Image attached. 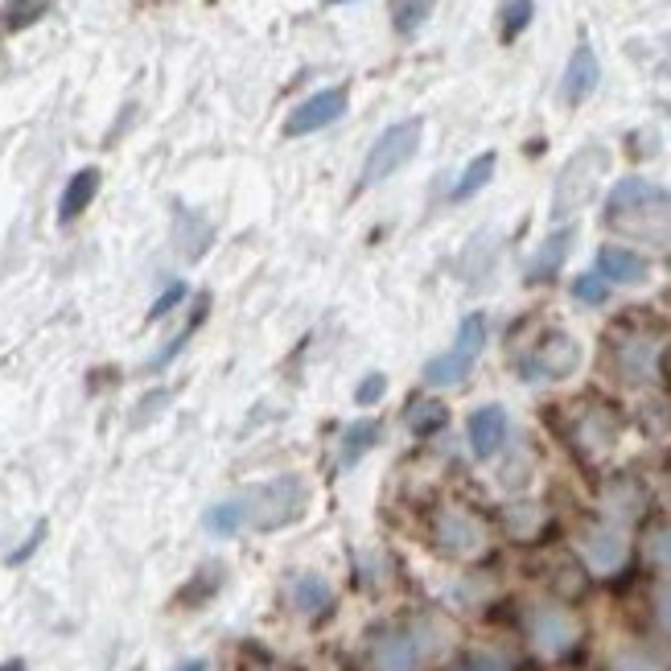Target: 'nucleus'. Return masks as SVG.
Returning <instances> with one entry per match:
<instances>
[{
	"instance_id": "f257e3e1",
	"label": "nucleus",
	"mask_w": 671,
	"mask_h": 671,
	"mask_svg": "<svg viewBox=\"0 0 671 671\" xmlns=\"http://www.w3.org/2000/svg\"><path fill=\"white\" fill-rule=\"evenodd\" d=\"M606 223L614 231L642 239V243H671V190L647 177H623L609 190Z\"/></svg>"
},
{
	"instance_id": "39448f33",
	"label": "nucleus",
	"mask_w": 671,
	"mask_h": 671,
	"mask_svg": "<svg viewBox=\"0 0 671 671\" xmlns=\"http://www.w3.org/2000/svg\"><path fill=\"white\" fill-rule=\"evenodd\" d=\"M346 111V91L343 87H326V91L310 95L305 104L289 111V120H284V137L289 141H297V137H310V132H322V128L338 125Z\"/></svg>"
},
{
	"instance_id": "4be33fe9",
	"label": "nucleus",
	"mask_w": 671,
	"mask_h": 671,
	"mask_svg": "<svg viewBox=\"0 0 671 671\" xmlns=\"http://www.w3.org/2000/svg\"><path fill=\"white\" fill-rule=\"evenodd\" d=\"M433 4L437 0H391V25H396V33L412 37L433 17Z\"/></svg>"
},
{
	"instance_id": "6ab92c4d",
	"label": "nucleus",
	"mask_w": 671,
	"mask_h": 671,
	"mask_svg": "<svg viewBox=\"0 0 671 671\" xmlns=\"http://www.w3.org/2000/svg\"><path fill=\"white\" fill-rule=\"evenodd\" d=\"M469 371H474V362H469L466 355L445 350V355H437V359L424 362V383H429V388H457Z\"/></svg>"
},
{
	"instance_id": "b1692460",
	"label": "nucleus",
	"mask_w": 671,
	"mask_h": 671,
	"mask_svg": "<svg viewBox=\"0 0 671 671\" xmlns=\"http://www.w3.org/2000/svg\"><path fill=\"white\" fill-rule=\"evenodd\" d=\"M206 305H210V301H198V310H194V317H190V326L182 329V334H177V338H170V343L161 346V355H156V359H149V371H161V367H170L173 359H177V355H182V350H186V343L190 338H194V329L203 326V317H206Z\"/></svg>"
},
{
	"instance_id": "6e6552de",
	"label": "nucleus",
	"mask_w": 671,
	"mask_h": 671,
	"mask_svg": "<svg viewBox=\"0 0 671 671\" xmlns=\"http://www.w3.org/2000/svg\"><path fill=\"white\" fill-rule=\"evenodd\" d=\"M528 630H531V642H535V651L540 656H564L573 642H577V618L569 614V609H561V606H544V609H535L531 614V623H528Z\"/></svg>"
},
{
	"instance_id": "5701e85b",
	"label": "nucleus",
	"mask_w": 671,
	"mask_h": 671,
	"mask_svg": "<svg viewBox=\"0 0 671 671\" xmlns=\"http://www.w3.org/2000/svg\"><path fill=\"white\" fill-rule=\"evenodd\" d=\"M486 313H466L462 317V326H457V338H453V350L457 355H466L469 362H478V355H483L486 346Z\"/></svg>"
},
{
	"instance_id": "4c0bfd02",
	"label": "nucleus",
	"mask_w": 671,
	"mask_h": 671,
	"mask_svg": "<svg viewBox=\"0 0 671 671\" xmlns=\"http://www.w3.org/2000/svg\"><path fill=\"white\" fill-rule=\"evenodd\" d=\"M173 671H206V659H186V663H177Z\"/></svg>"
},
{
	"instance_id": "2f4dec72",
	"label": "nucleus",
	"mask_w": 671,
	"mask_h": 671,
	"mask_svg": "<svg viewBox=\"0 0 671 671\" xmlns=\"http://www.w3.org/2000/svg\"><path fill=\"white\" fill-rule=\"evenodd\" d=\"M647 556L656 564H663V569H671V523H663V528H656L647 535Z\"/></svg>"
},
{
	"instance_id": "ea45409f",
	"label": "nucleus",
	"mask_w": 671,
	"mask_h": 671,
	"mask_svg": "<svg viewBox=\"0 0 671 671\" xmlns=\"http://www.w3.org/2000/svg\"><path fill=\"white\" fill-rule=\"evenodd\" d=\"M329 4H346V0H329Z\"/></svg>"
},
{
	"instance_id": "9d476101",
	"label": "nucleus",
	"mask_w": 671,
	"mask_h": 671,
	"mask_svg": "<svg viewBox=\"0 0 671 671\" xmlns=\"http://www.w3.org/2000/svg\"><path fill=\"white\" fill-rule=\"evenodd\" d=\"M581 556H585V564L594 569V573H618L626 561V535L623 528H614V523H602V528H589L585 535H581Z\"/></svg>"
},
{
	"instance_id": "c9c22d12",
	"label": "nucleus",
	"mask_w": 671,
	"mask_h": 671,
	"mask_svg": "<svg viewBox=\"0 0 671 671\" xmlns=\"http://www.w3.org/2000/svg\"><path fill=\"white\" fill-rule=\"evenodd\" d=\"M656 618H659V626H668V630H671V581H668V585H659V594H656Z\"/></svg>"
},
{
	"instance_id": "7c9ffc66",
	"label": "nucleus",
	"mask_w": 671,
	"mask_h": 671,
	"mask_svg": "<svg viewBox=\"0 0 671 671\" xmlns=\"http://www.w3.org/2000/svg\"><path fill=\"white\" fill-rule=\"evenodd\" d=\"M170 400H173V391H170V388L149 391V396H144L141 404H137V412H132V416H137V421H132V424H149V421H153V416H161V408L170 404Z\"/></svg>"
},
{
	"instance_id": "e433bc0d",
	"label": "nucleus",
	"mask_w": 671,
	"mask_h": 671,
	"mask_svg": "<svg viewBox=\"0 0 671 671\" xmlns=\"http://www.w3.org/2000/svg\"><path fill=\"white\" fill-rule=\"evenodd\" d=\"M618 671H659L651 659H642V656H623L618 659Z\"/></svg>"
},
{
	"instance_id": "a878e982",
	"label": "nucleus",
	"mask_w": 671,
	"mask_h": 671,
	"mask_svg": "<svg viewBox=\"0 0 671 671\" xmlns=\"http://www.w3.org/2000/svg\"><path fill=\"white\" fill-rule=\"evenodd\" d=\"M531 13H535L531 0H507L502 4V42H516L519 33L531 25Z\"/></svg>"
},
{
	"instance_id": "f3484780",
	"label": "nucleus",
	"mask_w": 671,
	"mask_h": 671,
	"mask_svg": "<svg viewBox=\"0 0 671 671\" xmlns=\"http://www.w3.org/2000/svg\"><path fill=\"white\" fill-rule=\"evenodd\" d=\"M210 235H215V227H210L203 215L177 210V231H173V239H177V248H182L186 260H198V256H203L206 243H210Z\"/></svg>"
},
{
	"instance_id": "f704fd0d",
	"label": "nucleus",
	"mask_w": 671,
	"mask_h": 671,
	"mask_svg": "<svg viewBox=\"0 0 671 671\" xmlns=\"http://www.w3.org/2000/svg\"><path fill=\"white\" fill-rule=\"evenodd\" d=\"M42 535H46V523H37V528H33V535H30V540H25V544H21V548H17L13 556H9V564H21V561H30V556H33V548L42 544Z\"/></svg>"
},
{
	"instance_id": "0eeeda50",
	"label": "nucleus",
	"mask_w": 671,
	"mask_h": 671,
	"mask_svg": "<svg viewBox=\"0 0 671 671\" xmlns=\"http://www.w3.org/2000/svg\"><path fill=\"white\" fill-rule=\"evenodd\" d=\"M437 544H441V552L466 561V556H478L486 548V531L469 511H462V507H445L437 516Z\"/></svg>"
},
{
	"instance_id": "2eb2a0df",
	"label": "nucleus",
	"mask_w": 671,
	"mask_h": 671,
	"mask_svg": "<svg viewBox=\"0 0 671 671\" xmlns=\"http://www.w3.org/2000/svg\"><path fill=\"white\" fill-rule=\"evenodd\" d=\"M289 602H293L297 614L317 618V614H326L334 606V589H329V581L322 573H297L289 581Z\"/></svg>"
},
{
	"instance_id": "9b49d317",
	"label": "nucleus",
	"mask_w": 671,
	"mask_h": 671,
	"mask_svg": "<svg viewBox=\"0 0 671 671\" xmlns=\"http://www.w3.org/2000/svg\"><path fill=\"white\" fill-rule=\"evenodd\" d=\"M597 78H602V63H597L594 46H589V42H577L573 58H569V66H564L561 99L569 104V108L585 104V99H589V95L597 91Z\"/></svg>"
},
{
	"instance_id": "1a4fd4ad",
	"label": "nucleus",
	"mask_w": 671,
	"mask_h": 671,
	"mask_svg": "<svg viewBox=\"0 0 671 671\" xmlns=\"http://www.w3.org/2000/svg\"><path fill=\"white\" fill-rule=\"evenodd\" d=\"M424 639L421 630H388L383 639L375 642V668L379 671H421L424 663Z\"/></svg>"
},
{
	"instance_id": "aec40b11",
	"label": "nucleus",
	"mask_w": 671,
	"mask_h": 671,
	"mask_svg": "<svg viewBox=\"0 0 671 671\" xmlns=\"http://www.w3.org/2000/svg\"><path fill=\"white\" fill-rule=\"evenodd\" d=\"M495 165H499V156H495V153H478V156H474L466 170H462V177H457V186L450 190L453 203H469V198H474V194H478V190H483L486 182L495 177Z\"/></svg>"
},
{
	"instance_id": "c756f323",
	"label": "nucleus",
	"mask_w": 671,
	"mask_h": 671,
	"mask_svg": "<svg viewBox=\"0 0 671 671\" xmlns=\"http://www.w3.org/2000/svg\"><path fill=\"white\" fill-rule=\"evenodd\" d=\"M186 284L182 281H173L170 289H165V293H161V297L153 301V305H149V322H161V317H165V313L170 310H177V305H182V301H186Z\"/></svg>"
},
{
	"instance_id": "cd10ccee",
	"label": "nucleus",
	"mask_w": 671,
	"mask_h": 671,
	"mask_svg": "<svg viewBox=\"0 0 671 671\" xmlns=\"http://www.w3.org/2000/svg\"><path fill=\"white\" fill-rule=\"evenodd\" d=\"M623 367L635 379H647L651 375V367H656V343H630V350H623Z\"/></svg>"
},
{
	"instance_id": "58836bf2",
	"label": "nucleus",
	"mask_w": 671,
	"mask_h": 671,
	"mask_svg": "<svg viewBox=\"0 0 671 671\" xmlns=\"http://www.w3.org/2000/svg\"><path fill=\"white\" fill-rule=\"evenodd\" d=\"M0 671H25V663H21V659H9V663H0Z\"/></svg>"
},
{
	"instance_id": "ddd939ff",
	"label": "nucleus",
	"mask_w": 671,
	"mask_h": 671,
	"mask_svg": "<svg viewBox=\"0 0 671 671\" xmlns=\"http://www.w3.org/2000/svg\"><path fill=\"white\" fill-rule=\"evenodd\" d=\"M647 272H651V264L635 248L606 243V248L597 251V277H606V284H642Z\"/></svg>"
},
{
	"instance_id": "dca6fc26",
	"label": "nucleus",
	"mask_w": 671,
	"mask_h": 671,
	"mask_svg": "<svg viewBox=\"0 0 671 671\" xmlns=\"http://www.w3.org/2000/svg\"><path fill=\"white\" fill-rule=\"evenodd\" d=\"M99 182H104V173L87 165V170H78L71 182H66L63 198H58V223H75L87 206L95 203V194H99Z\"/></svg>"
},
{
	"instance_id": "a211bd4d",
	"label": "nucleus",
	"mask_w": 671,
	"mask_h": 671,
	"mask_svg": "<svg viewBox=\"0 0 671 671\" xmlns=\"http://www.w3.org/2000/svg\"><path fill=\"white\" fill-rule=\"evenodd\" d=\"M379 437H383L379 421H355L343 433V445H338V462H343V466H355V462H362V457H367V453L379 445Z\"/></svg>"
},
{
	"instance_id": "393cba45",
	"label": "nucleus",
	"mask_w": 671,
	"mask_h": 671,
	"mask_svg": "<svg viewBox=\"0 0 671 671\" xmlns=\"http://www.w3.org/2000/svg\"><path fill=\"white\" fill-rule=\"evenodd\" d=\"M445 404L437 400H416V404L408 408V424H412V433H437L441 424H445Z\"/></svg>"
},
{
	"instance_id": "473e14b6",
	"label": "nucleus",
	"mask_w": 671,
	"mask_h": 671,
	"mask_svg": "<svg viewBox=\"0 0 671 671\" xmlns=\"http://www.w3.org/2000/svg\"><path fill=\"white\" fill-rule=\"evenodd\" d=\"M383 391H388V375L371 371V375H367V379L359 383V391H355V404H359V408L379 404V400H383Z\"/></svg>"
},
{
	"instance_id": "423d86ee",
	"label": "nucleus",
	"mask_w": 671,
	"mask_h": 671,
	"mask_svg": "<svg viewBox=\"0 0 671 671\" xmlns=\"http://www.w3.org/2000/svg\"><path fill=\"white\" fill-rule=\"evenodd\" d=\"M581 367V343H573L569 334H548L544 343L535 346L523 362L528 379H569Z\"/></svg>"
},
{
	"instance_id": "bb28decb",
	"label": "nucleus",
	"mask_w": 671,
	"mask_h": 671,
	"mask_svg": "<svg viewBox=\"0 0 671 671\" xmlns=\"http://www.w3.org/2000/svg\"><path fill=\"white\" fill-rule=\"evenodd\" d=\"M573 297H577L581 305H606L609 301L606 277H597V272H581L577 281H573Z\"/></svg>"
},
{
	"instance_id": "7ed1b4c3",
	"label": "nucleus",
	"mask_w": 671,
	"mask_h": 671,
	"mask_svg": "<svg viewBox=\"0 0 671 671\" xmlns=\"http://www.w3.org/2000/svg\"><path fill=\"white\" fill-rule=\"evenodd\" d=\"M609 170V153L602 144H585L577 156H569V165L556 177V194H552V219H569L581 206L594 198L597 182Z\"/></svg>"
},
{
	"instance_id": "72a5a7b5",
	"label": "nucleus",
	"mask_w": 671,
	"mask_h": 671,
	"mask_svg": "<svg viewBox=\"0 0 671 671\" xmlns=\"http://www.w3.org/2000/svg\"><path fill=\"white\" fill-rule=\"evenodd\" d=\"M453 671H507V668H502V659L495 656H474V659H462Z\"/></svg>"
},
{
	"instance_id": "20e7f679",
	"label": "nucleus",
	"mask_w": 671,
	"mask_h": 671,
	"mask_svg": "<svg viewBox=\"0 0 671 671\" xmlns=\"http://www.w3.org/2000/svg\"><path fill=\"white\" fill-rule=\"evenodd\" d=\"M421 137H424L421 120H400V125L383 128V137L371 144V153L362 161L359 186L371 190V186H379V182H388L391 173L404 170L408 161L416 156V149H421Z\"/></svg>"
},
{
	"instance_id": "f03ea898",
	"label": "nucleus",
	"mask_w": 671,
	"mask_h": 671,
	"mask_svg": "<svg viewBox=\"0 0 671 671\" xmlns=\"http://www.w3.org/2000/svg\"><path fill=\"white\" fill-rule=\"evenodd\" d=\"M305 507H310V486L297 474H281L243 495V523L256 531H277L284 523H297Z\"/></svg>"
},
{
	"instance_id": "412c9836",
	"label": "nucleus",
	"mask_w": 671,
	"mask_h": 671,
	"mask_svg": "<svg viewBox=\"0 0 671 671\" xmlns=\"http://www.w3.org/2000/svg\"><path fill=\"white\" fill-rule=\"evenodd\" d=\"M203 528L206 535H215V540H231L239 528H248V523H243V499H223L215 502V507H206Z\"/></svg>"
},
{
	"instance_id": "4468645a",
	"label": "nucleus",
	"mask_w": 671,
	"mask_h": 671,
	"mask_svg": "<svg viewBox=\"0 0 671 671\" xmlns=\"http://www.w3.org/2000/svg\"><path fill=\"white\" fill-rule=\"evenodd\" d=\"M573 239H577V227H561V231H552L535 248V256L528 260V281H552L561 264L569 260V251H573Z\"/></svg>"
},
{
	"instance_id": "f8f14e48",
	"label": "nucleus",
	"mask_w": 671,
	"mask_h": 671,
	"mask_svg": "<svg viewBox=\"0 0 671 671\" xmlns=\"http://www.w3.org/2000/svg\"><path fill=\"white\" fill-rule=\"evenodd\" d=\"M507 433H511V421H507V408L499 404H483L469 412V450L474 457H495V453L507 445Z\"/></svg>"
},
{
	"instance_id": "c85d7f7f",
	"label": "nucleus",
	"mask_w": 671,
	"mask_h": 671,
	"mask_svg": "<svg viewBox=\"0 0 671 671\" xmlns=\"http://www.w3.org/2000/svg\"><path fill=\"white\" fill-rule=\"evenodd\" d=\"M46 13V0H13L9 4V30H25Z\"/></svg>"
}]
</instances>
